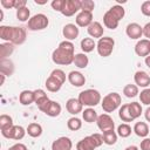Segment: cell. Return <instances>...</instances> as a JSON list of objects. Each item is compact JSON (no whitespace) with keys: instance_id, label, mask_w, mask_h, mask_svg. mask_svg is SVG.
Wrapping results in <instances>:
<instances>
[{"instance_id":"cell-33","label":"cell","mask_w":150,"mask_h":150,"mask_svg":"<svg viewBox=\"0 0 150 150\" xmlns=\"http://www.w3.org/2000/svg\"><path fill=\"white\" fill-rule=\"evenodd\" d=\"M103 136V143L107 145H114L117 142V134L115 132V130H108L102 132Z\"/></svg>"},{"instance_id":"cell-42","label":"cell","mask_w":150,"mask_h":150,"mask_svg":"<svg viewBox=\"0 0 150 150\" xmlns=\"http://www.w3.org/2000/svg\"><path fill=\"white\" fill-rule=\"evenodd\" d=\"M139 101L141 103L145 105H150V88H145L139 94Z\"/></svg>"},{"instance_id":"cell-2","label":"cell","mask_w":150,"mask_h":150,"mask_svg":"<svg viewBox=\"0 0 150 150\" xmlns=\"http://www.w3.org/2000/svg\"><path fill=\"white\" fill-rule=\"evenodd\" d=\"M66 82V74L62 69H54L46 80V88L50 93H56L61 89L62 84Z\"/></svg>"},{"instance_id":"cell-47","label":"cell","mask_w":150,"mask_h":150,"mask_svg":"<svg viewBox=\"0 0 150 150\" xmlns=\"http://www.w3.org/2000/svg\"><path fill=\"white\" fill-rule=\"evenodd\" d=\"M139 149H141V150H150V138H146V137H145V138L141 142Z\"/></svg>"},{"instance_id":"cell-20","label":"cell","mask_w":150,"mask_h":150,"mask_svg":"<svg viewBox=\"0 0 150 150\" xmlns=\"http://www.w3.org/2000/svg\"><path fill=\"white\" fill-rule=\"evenodd\" d=\"M82 108H83V105L81 104V102L79 101V98H74V97H71V98H69L67 102H66V109H67V111L69 112V114H71V115H77V114H80V112H82Z\"/></svg>"},{"instance_id":"cell-34","label":"cell","mask_w":150,"mask_h":150,"mask_svg":"<svg viewBox=\"0 0 150 150\" xmlns=\"http://www.w3.org/2000/svg\"><path fill=\"white\" fill-rule=\"evenodd\" d=\"M13 118L7 115V114H2L0 116V130L4 131V130H7L9 129L11 127H13Z\"/></svg>"},{"instance_id":"cell-26","label":"cell","mask_w":150,"mask_h":150,"mask_svg":"<svg viewBox=\"0 0 150 150\" xmlns=\"http://www.w3.org/2000/svg\"><path fill=\"white\" fill-rule=\"evenodd\" d=\"M19 102L22 105H29L34 102V91L32 90H22L19 95Z\"/></svg>"},{"instance_id":"cell-53","label":"cell","mask_w":150,"mask_h":150,"mask_svg":"<svg viewBox=\"0 0 150 150\" xmlns=\"http://www.w3.org/2000/svg\"><path fill=\"white\" fill-rule=\"evenodd\" d=\"M144 62H145V64H146V67H149V68H150V55H148V56L145 57V60H144Z\"/></svg>"},{"instance_id":"cell-25","label":"cell","mask_w":150,"mask_h":150,"mask_svg":"<svg viewBox=\"0 0 150 150\" xmlns=\"http://www.w3.org/2000/svg\"><path fill=\"white\" fill-rule=\"evenodd\" d=\"M132 131L138 136V137H143L145 138L149 134V125L145 123V122H136L134 128H132Z\"/></svg>"},{"instance_id":"cell-38","label":"cell","mask_w":150,"mask_h":150,"mask_svg":"<svg viewBox=\"0 0 150 150\" xmlns=\"http://www.w3.org/2000/svg\"><path fill=\"white\" fill-rule=\"evenodd\" d=\"M16 18L21 22L29 21V19H30V11H29V8L26 6V7H22V8L18 9L16 11Z\"/></svg>"},{"instance_id":"cell-10","label":"cell","mask_w":150,"mask_h":150,"mask_svg":"<svg viewBox=\"0 0 150 150\" xmlns=\"http://www.w3.org/2000/svg\"><path fill=\"white\" fill-rule=\"evenodd\" d=\"M42 112H45L47 116L49 117H57L60 114H61V104L56 101H52L49 100L47 103H45L43 105H41L39 108Z\"/></svg>"},{"instance_id":"cell-28","label":"cell","mask_w":150,"mask_h":150,"mask_svg":"<svg viewBox=\"0 0 150 150\" xmlns=\"http://www.w3.org/2000/svg\"><path fill=\"white\" fill-rule=\"evenodd\" d=\"M118 116H120V118H121L123 122H125V123L134 121V118L131 117L130 111H129V103L122 104V105L120 107V109H118Z\"/></svg>"},{"instance_id":"cell-13","label":"cell","mask_w":150,"mask_h":150,"mask_svg":"<svg viewBox=\"0 0 150 150\" xmlns=\"http://www.w3.org/2000/svg\"><path fill=\"white\" fill-rule=\"evenodd\" d=\"M125 34L128 35V38H130L131 40H138L142 38L143 35V27L141 25H138L137 22H131L125 28Z\"/></svg>"},{"instance_id":"cell-49","label":"cell","mask_w":150,"mask_h":150,"mask_svg":"<svg viewBox=\"0 0 150 150\" xmlns=\"http://www.w3.org/2000/svg\"><path fill=\"white\" fill-rule=\"evenodd\" d=\"M26 5H27V1H26V0H15L14 8L18 11V9H20V8H22V7H26Z\"/></svg>"},{"instance_id":"cell-1","label":"cell","mask_w":150,"mask_h":150,"mask_svg":"<svg viewBox=\"0 0 150 150\" xmlns=\"http://www.w3.org/2000/svg\"><path fill=\"white\" fill-rule=\"evenodd\" d=\"M74 45L71 43V41H62L60 42L59 47L56 49H54L53 54H52V60L55 64L59 66H68L70 63H73L74 61Z\"/></svg>"},{"instance_id":"cell-7","label":"cell","mask_w":150,"mask_h":150,"mask_svg":"<svg viewBox=\"0 0 150 150\" xmlns=\"http://www.w3.org/2000/svg\"><path fill=\"white\" fill-rule=\"evenodd\" d=\"M48 25H49V20L47 18V15H45L42 13L33 15L28 21V28L30 30H34V32L35 30H42V29L47 28Z\"/></svg>"},{"instance_id":"cell-30","label":"cell","mask_w":150,"mask_h":150,"mask_svg":"<svg viewBox=\"0 0 150 150\" xmlns=\"http://www.w3.org/2000/svg\"><path fill=\"white\" fill-rule=\"evenodd\" d=\"M14 52V45L11 42H5L0 45V59H8Z\"/></svg>"},{"instance_id":"cell-4","label":"cell","mask_w":150,"mask_h":150,"mask_svg":"<svg viewBox=\"0 0 150 150\" xmlns=\"http://www.w3.org/2000/svg\"><path fill=\"white\" fill-rule=\"evenodd\" d=\"M77 98H79V101L81 102L82 105H86V107H89V108L97 105L102 101L101 94L96 89H86V90H83L79 94Z\"/></svg>"},{"instance_id":"cell-57","label":"cell","mask_w":150,"mask_h":150,"mask_svg":"<svg viewBox=\"0 0 150 150\" xmlns=\"http://www.w3.org/2000/svg\"><path fill=\"white\" fill-rule=\"evenodd\" d=\"M8 150H13V148H12V146H11V148H9V149H8Z\"/></svg>"},{"instance_id":"cell-8","label":"cell","mask_w":150,"mask_h":150,"mask_svg":"<svg viewBox=\"0 0 150 150\" xmlns=\"http://www.w3.org/2000/svg\"><path fill=\"white\" fill-rule=\"evenodd\" d=\"M81 11V0H63L61 14L64 16H73Z\"/></svg>"},{"instance_id":"cell-5","label":"cell","mask_w":150,"mask_h":150,"mask_svg":"<svg viewBox=\"0 0 150 150\" xmlns=\"http://www.w3.org/2000/svg\"><path fill=\"white\" fill-rule=\"evenodd\" d=\"M101 105L104 112L109 114L115 111L116 109H118L122 105V98L121 95L118 93H109L108 95H105L103 97V100L101 101Z\"/></svg>"},{"instance_id":"cell-17","label":"cell","mask_w":150,"mask_h":150,"mask_svg":"<svg viewBox=\"0 0 150 150\" xmlns=\"http://www.w3.org/2000/svg\"><path fill=\"white\" fill-rule=\"evenodd\" d=\"M62 34L63 36L66 38L67 41H71V40H75L79 34H80V30H79V27L74 23H67L64 25L63 29H62Z\"/></svg>"},{"instance_id":"cell-14","label":"cell","mask_w":150,"mask_h":150,"mask_svg":"<svg viewBox=\"0 0 150 150\" xmlns=\"http://www.w3.org/2000/svg\"><path fill=\"white\" fill-rule=\"evenodd\" d=\"M75 22L77 27H89V25L93 22V13L91 12H86V11H80L75 18Z\"/></svg>"},{"instance_id":"cell-44","label":"cell","mask_w":150,"mask_h":150,"mask_svg":"<svg viewBox=\"0 0 150 150\" xmlns=\"http://www.w3.org/2000/svg\"><path fill=\"white\" fill-rule=\"evenodd\" d=\"M141 12H142L143 15L150 16V0L144 1V2L141 5Z\"/></svg>"},{"instance_id":"cell-50","label":"cell","mask_w":150,"mask_h":150,"mask_svg":"<svg viewBox=\"0 0 150 150\" xmlns=\"http://www.w3.org/2000/svg\"><path fill=\"white\" fill-rule=\"evenodd\" d=\"M12 148H13V150H28L27 146L22 143H15L14 145H12Z\"/></svg>"},{"instance_id":"cell-35","label":"cell","mask_w":150,"mask_h":150,"mask_svg":"<svg viewBox=\"0 0 150 150\" xmlns=\"http://www.w3.org/2000/svg\"><path fill=\"white\" fill-rule=\"evenodd\" d=\"M108 11H109L118 21L122 20V19L124 18V15H125V9H124L121 5H114V6H111Z\"/></svg>"},{"instance_id":"cell-23","label":"cell","mask_w":150,"mask_h":150,"mask_svg":"<svg viewBox=\"0 0 150 150\" xmlns=\"http://www.w3.org/2000/svg\"><path fill=\"white\" fill-rule=\"evenodd\" d=\"M118 20L109 12L107 11L103 15V23L105 26V28H109V29H116L118 27Z\"/></svg>"},{"instance_id":"cell-39","label":"cell","mask_w":150,"mask_h":150,"mask_svg":"<svg viewBox=\"0 0 150 150\" xmlns=\"http://www.w3.org/2000/svg\"><path fill=\"white\" fill-rule=\"evenodd\" d=\"M123 94L128 97V98H132L135 96H137L139 94L138 91V87L136 84H127L123 88Z\"/></svg>"},{"instance_id":"cell-54","label":"cell","mask_w":150,"mask_h":150,"mask_svg":"<svg viewBox=\"0 0 150 150\" xmlns=\"http://www.w3.org/2000/svg\"><path fill=\"white\" fill-rule=\"evenodd\" d=\"M0 76H1V81H0V86H2V84L5 83V77H6V75H4V74H0Z\"/></svg>"},{"instance_id":"cell-16","label":"cell","mask_w":150,"mask_h":150,"mask_svg":"<svg viewBox=\"0 0 150 150\" xmlns=\"http://www.w3.org/2000/svg\"><path fill=\"white\" fill-rule=\"evenodd\" d=\"M134 81H135L137 87H141V88L145 89L150 84V75L144 70H138L134 75Z\"/></svg>"},{"instance_id":"cell-51","label":"cell","mask_w":150,"mask_h":150,"mask_svg":"<svg viewBox=\"0 0 150 150\" xmlns=\"http://www.w3.org/2000/svg\"><path fill=\"white\" fill-rule=\"evenodd\" d=\"M144 117H145V120L148 121V122H150V105L145 109V112H144Z\"/></svg>"},{"instance_id":"cell-56","label":"cell","mask_w":150,"mask_h":150,"mask_svg":"<svg viewBox=\"0 0 150 150\" xmlns=\"http://www.w3.org/2000/svg\"><path fill=\"white\" fill-rule=\"evenodd\" d=\"M4 20V12H2V9H0V21H2Z\"/></svg>"},{"instance_id":"cell-9","label":"cell","mask_w":150,"mask_h":150,"mask_svg":"<svg viewBox=\"0 0 150 150\" xmlns=\"http://www.w3.org/2000/svg\"><path fill=\"white\" fill-rule=\"evenodd\" d=\"M26 132H27L26 129H25L23 127H21V125H13V127H11V128L7 129V130L1 131V134H2V136H4L5 138L15 139V141L22 139V138L25 137Z\"/></svg>"},{"instance_id":"cell-24","label":"cell","mask_w":150,"mask_h":150,"mask_svg":"<svg viewBox=\"0 0 150 150\" xmlns=\"http://www.w3.org/2000/svg\"><path fill=\"white\" fill-rule=\"evenodd\" d=\"M33 91H34V103L38 105V108H40L41 105H43L49 101V97L47 96L43 89H35Z\"/></svg>"},{"instance_id":"cell-27","label":"cell","mask_w":150,"mask_h":150,"mask_svg":"<svg viewBox=\"0 0 150 150\" xmlns=\"http://www.w3.org/2000/svg\"><path fill=\"white\" fill-rule=\"evenodd\" d=\"M73 63H74L77 68L84 69V68H87V66H88V63H89V59H88V56H87L84 53H79V54H75Z\"/></svg>"},{"instance_id":"cell-41","label":"cell","mask_w":150,"mask_h":150,"mask_svg":"<svg viewBox=\"0 0 150 150\" xmlns=\"http://www.w3.org/2000/svg\"><path fill=\"white\" fill-rule=\"evenodd\" d=\"M11 27L12 26H0V39L6 41V42H9V39H11Z\"/></svg>"},{"instance_id":"cell-36","label":"cell","mask_w":150,"mask_h":150,"mask_svg":"<svg viewBox=\"0 0 150 150\" xmlns=\"http://www.w3.org/2000/svg\"><path fill=\"white\" fill-rule=\"evenodd\" d=\"M129 111H130V115H131V117L134 120L138 118L141 116V114H142V105H141V103H138V102L129 103Z\"/></svg>"},{"instance_id":"cell-48","label":"cell","mask_w":150,"mask_h":150,"mask_svg":"<svg viewBox=\"0 0 150 150\" xmlns=\"http://www.w3.org/2000/svg\"><path fill=\"white\" fill-rule=\"evenodd\" d=\"M143 35L146 38V40L150 41V22L145 23V26L143 27Z\"/></svg>"},{"instance_id":"cell-45","label":"cell","mask_w":150,"mask_h":150,"mask_svg":"<svg viewBox=\"0 0 150 150\" xmlns=\"http://www.w3.org/2000/svg\"><path fill=\"white\" fill-rule=\"evenodd\" d=\"M52 8L56 12H61L62 6H63V0H53L52 1Z\"/></svg>"},{"instance_id":"cell-46","label":"cell","mask_w":150,"mask_h":150,"mask_svg":"<svg viewBox=\"0 0 150 150\" xmlns=\"http://www.w3.org/2000/svg\"><path fill=\"white\" fill-rule=\"evenodd\" d=\"M1 6L6 9H9V8H14V4H15V0H1L0 1Z\"/></svg>"},{"instance_id":"cell-40","label":"cell","mask_w":150,"mask_h":150,"mask_svg":"<svg viewBox=\"0 0 150 150\" xmlns=\"http://www.w3.org/2000/svg\"><path fill=\"white\" fill-rule=\"evenodd\" d=\"M67 127H68V129L71 130V131H77V130H80V129L82 128V122H81V120H80L79 117L74 116V117H70V118L68 120Z\"/></svg>"},{"instance_id":"cell-15","label":"cell","mask_w":150,"mask_h":150,"mask_svg":"<svg viewBox=\"0 0 150 150\" xmlns=\"http://www.w3.org/2000/svg\"><path fill=\"white\" fill-rule=\"evenodd\" d=\"M73 143L69 137L61 136L52 143V150H71Z\"/></svg>"},{"instance_id":"cell-43","label":"cell","mask_w":150,"mask_h":150,"mask_svg":"<svg viewBox=\"0 0 150 150\" xmlns=\"http://www.w3.org/2000/svg\"><path fill=\"white\" fill-rule=\"evenodd\" d=\"M94 7H95V2L93 0H81V11L93 13Z\"/></svg>"},{"instance_id":"cell-29","label":"cell","mask_w":150,"mask_h":150,"mask_svg":"<svg viewBox=\"0 0 150 150\" xmlns=\"http://www.w3.org/2000/svg\"><path fill=\"white\" fill-rule=\"evenodd\" d=\"M94 48H96V42L94 41L93 38H84L81 40V49L84 54L93 52Z\"/></svg>"},{"instance_id":"cell-32","label":"cell","mask_w":150,"mask_h":150,"mask_svg":"<svg viewBox=\"0 0 150 150\" xmlns=\"http://www.w3.org/2000/svg\"><path fill=\"white\" fill-rule=\"evenodd\" d=\"M82 117H83L84 122H87V123H94V122L97 121L98 115H97V112L93 108H87V109H84L82 111Z\"/></svg>"},{"instance_id":"cell-21","label":"cell","mask_w":150,"mask_h":150,"mask_svg":"<svg viewBox=\"0 0 150 150\" xmlns=\"http://www.w3.org/2000/svg\"><path fill=\"white\" fill-rule=\"evenodd\" d=\"M87 32L88 34L91 36V38H95V39H101L103 36V33H104V28L103 26L98 22V21H93L89 27L87 28Z\"/></svg>"},{"instance_id":"cell-22","label":"cell","mask_w":150,"mask_h":150,"mask_svg":"<svg viewBox=\"0 0 150 150\" xmlns=\"http://www.w3.org/2000/svg\"><path fill=\"white\" fill-rule=\"evenodd\" d=\"M0 73L6 75V76H11L14 73V63L11 59H2L0 60Z\"/></svg>"},{"instance_id":"cell-18","label":"cell","mask_w":150,"mask_h":150,"mask_svg":"<svg viewBox=\"0 0 150 150\" xmlns=\"http://www.w3.org/2000/svg\"><path fill=\"white\" fill-rule=\"evenodd\" d=\"M135 53L141 57H146L150 54V41L146 39L139 40L135 46Z\"/></svg>"},{"instance_id":"cell-55","label":"cell","mask_w":150,"mask_h":150,"mask_svg":"<svg viewBox=\"0 0 150 150\" xmlns=\"http://www.w3.org/2000/svg\"><path fill=\"white\" fill-rule=\"evenodd\" d=\"M35 4H38V5H45V4H47V1H38V0H35Z\"/></svg>"},{"instance_id":"cell-12","label":"cell","mask_w":150,"mask_h":150,"mask_svg":"<svg viewBox=\"0 0 150 150\" xmlns=\"http://www.w3.org/2000/svg\"><path fill=\"white\" fill-rule=\"evenodd\" d=\"M96 124H97L98 129L102 132L108 131V130H114V128H115V123H114L112 117L109 114H107V112L98 115L97 121H96Z\"/></svg>"},{"instance_id":"cell-52","label":"cell","mask_w":150,"mask_h":150,"mask_svg":"<svg viewBox=\"0 0 150 150\" xmlns=\"http://www.w3.org/2000/svg\"><path fill=\"white\" fill-rule=\"evenodd\" d=\"M124 150H139V148L136 146V145H129V146H127Z\"/></svg>"},{"instance_id":"cell-6","label":"cell","mask_w":150,"mask_h":150,"mask_svg":"<svg viewBox=\"0 0 150 150\" xmlns=\"http://www.w3.org/2000/svg\"><path fill=\"white\" fill-rule=\"evenodd\" d=\"M114 47H115V40L110 36H102L101 39H98V41L96 43L97 53L102 57L110 56V54L114 50Z\"/></svg>"},{"instance_id":"cell-37","label":"cell","mask_w":150,"mask_h":150,"mask_svg":"<svg viewBox=\"0 0 150 150\" xmlns=\"http://www.w3.org/2000/svg\"><path fill=\"white\" fill-rule=\"evenodd\" d=\"M132 130H131V127L128 124V123H122L117 127V135L122 138H127L131 135Z\"/></svg>"},{"instance_id":"cell-19","label":"cell","mask_w":150,"mask_h":150,"mask_svg":"<svg viewBox=\"0 0 150 150\" xmlns=\"http://www.w3.org/2000/svg\"><path fill=\"white\" fill-rule=\"evenodd\" d=\"M69 83L74 87H82L84 83H86V77L80 71H76V70H71L68 76H67Z\"/></svg>"},{"instance_id":"cell-3","label":"cell","mask_w":150,"mask_h":150,"mask_svg":"<svg viewBox=\"0 0 150 150\" xmlns=\"http://www.w3.org/2000/svg\"><path fill=\"white\" fill-rule=\"evenodd\" d=\"M103 144V136L101 134H93L86 136L76 144V150H95Z\"/></svg>"},{"instance_id":"cell-31","label":"cell","mask_w":150,"mask_h":150,"mask_svg":"<svg viewBox=\"0 0 150 150\" xmlns=\"http://www.w3.org/2000/svg\"><path fill=\"white\" fill-rule=\"evenodd\" d=\"M26 131L30 137L38 138V137H40L42 135V127L39 123H30V124H28Z\"/></svg>"},{"instance_id":"cell-11","label":"cell","mask_w":150,"mask_h":150,"mask_svg":"<svg viewBox=\"0 0 150 150\" xmlns=\"http://www.w3.org/2000/svg\"><path fill=\"white\" fill-rule=\"evenodd\" d=\"M27 34H26V29L23 27H16V26H12L11 27V39L9 42L13 45H22L26 41Z\"/></svg>"}]
</instances>
